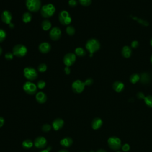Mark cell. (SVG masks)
<instances>
[{"mask_svg":"<svg viewBox=\"0 0 152 152\" xmlns=\"http://www.w3.org/2000/svg\"><path fill=\"white\" fill-rule=\"evenodd\" d=\"M150 44H151V46H152V39H151V40H150Z\"/></svg>","mask_w":152,"mask_h":152,"instance_id":"48","label":"cell"},{"mask_svg":"<svg viewBox=\"0 0 152 152\" xmlns=\"http://www.w3.org/2000/svg\"><path fill=\"white\" fill-rule=\"evenodd\" d=\"M62 35V32L61 29L58 27H54L49 32V37L53 40L57 41L59 40Z\"/></svg>","mask_w":152,"mask_h":152,"instance_id":"11","label":"cell"},{"mask_svg":"<svg viewBox=\"0 0 152 152\" xmlns=\"http://www.w3.org/2000/svg\"><path fill=\"white\" fill-rule=\"evenodd\" d=\"M75 54L79 57H81L85 56L86 55V53L83 48L81 47H78L75 49Z\"/></svg>","mask_w":152,"mask_h":152,"instance_id":"24","label":"cell"},{"mask_svg":"<svg viewBox=\"0 0 152 152\" xmlns=\"http://www.w3.org/2000/svg\"><path fill=\"white\" fill-rule=\"evenodd\" d=\"M23 90L29 95H33L37 92V86L30 81H26L23 84Z\"/></svg>","mask_w":152,"mask_h":152,"instance_id":"7","label":"cell"},{"mask_svg":"<svg viewBox=\"0 0 152 152\" xmlns=\"http://www.w3.org/2000/svg\"><path fill=\"white\" fill-rule=\"evenodd\" d=\"M144 102L147 106L150 108H152V96L149 95L146 96L144 98Z\"/></svg>","mask_w":152,"mask_h":152,"instance_id":"25","label":"cell"},{"mask_svg":"<svg viewBox=\"0 0 152 152\" xmlns=\"http://www.w3.org/2000/svg\"><path fill=\"white\" fill-rule=\"evenodd\" d=\"M140 79V77L138 74H133L131 76L130 80L133 84H135L137 82H138Z\"/></svg>","mask_w":152,"mask_h":152,"instance_id":"26","label":"cell"},{"mask_svg":"<svg viewBox=\"0 0 152 152\" xmlns=\"http://www.w3.org/2000/svg\"><path fill=\"white\" fill-rule=\"evenodd\" d=\"M36 100L39 104H43L45 103L47 100L46 94L42 91H39L36 94Z\"/></svg>","mask_w":152,"mask_h":152,"instance_id":"16","label":"cell"},{"mask_svg":"<svg viewBox=\"0 0 152 152\" xmlns=\"http://www.w3.org/2000/svg\"><path fill=\"white\" fill-rule=\"evenodd\" d=\"M51 149H52V147H50V146H49L47 148L42 150L40 151L39 152H50V150H51Z\"/></svg>","mask_w":152,"mask_h":152,"instance_id":"43","label":"cell"},{"mask_svg":"<svg viewBox=\"0 0 152 152\" xmlns=\"http://www.w3.org/2000/svg\"><path fill=\"white\" fill-rule=\"evenodd\" d=\"M137 97L139 99H144V98H145V96H144V94L143 93H141V92H139V93H137Z\"/></svg>","mask_w":152,"mask_h":152,"instance_id":"40","label":"cell"},{"mask_svg":"<svg viewBox=\"0 0 152 152\" xmlns=\"http://www.w3.org/2000/svg\"><path fill=\"white\" fill-rule=\"evenodd\" d=\"M73 143V140L71 137H66L63 138L62 140L60 141V144L64 147H70L71 146V145Z\"/></svg>","mask_w":152,"mask_h":152,"instance_id":"18","label":"cell"},{"mask_svg":"<svg viewBox=\"0 0 152 152\" xmlns=\"http://www.w3.org/2000/svg\"><path fill=\"white\" fill-rule=\"evenodd\" d=\"M76 30L75 28L72 26H68L66 28V33L69 36H73L75 34Z\"/></svg>","mask_w":152,"mask_h":152,"instance_id":"27","label":"cell"},{"mask_svg":"<svg viewBox=\"0 0 152 152\" xmlns=\"http://www.w3.org/2000/svg\"><path fill=\"white\" fill-rule=\"evenodd\" d=\"M93 83V80L91 78H89L86 80L84 84L86 86H91Z\"/></svg>","mask_w":152,"mask_h":152,"instance_id":"38","label":"cell"},{"mask_svg":"<svg viewBox=\"0 0 152 152\" xmlns=\"http://www.w3.org/2000/svg\"><path fill=\"white\" fill-rule=\"evenodd\" d=\"M96 152H107V151L104 149H99V150H97Z\"/></svg>","mask_w":152,"mask_h":152,"instance_id":"44","label":"cell"},{"mask_svg":"<svg viewBox=\"0 0 152 152\" xmlns=\"http://www.w3.org/2000/svg\"><path fill=\"white\" fill-rule=\"evenodd\" d=\"M122 151H125V152H127L130 150V146L128 144H124L122 146Z\"/></svg>","mask_w":152,"mask_h":152,"instance_id":"37","label":"cell"},{"mask_svg":"<svg viewBox=\"0 0 152 152\" xmlns=\"http://www.w3.org/2000/svg\"><path fill=\"white\" fill-rule=\"evenodd\" d=\"M132 51L131 48L128 46H125L122 49V55L125 58H130L131 55Z\"/></svg>","mask_w":152,"mask_h":152,"instance_id":"20","label":"cell"},{"mask_svg":"<svg viewBox=\"0 0 152 152\" xmlns=\"http://www.w3.org/2000/svg\"><path fill=\"white\" fill-rule=\"evenodd\" d=\"M50 49H51V46L48 42H42L39 45V50L42 54L48 53Z\"/></svg>","mask_w":152,"mask_h":152,"instance_id":"15","label":"cell"},{"mask_svg":"<svg viewBox=\"0 0 152 152\" xmlns=\"http://www.w3.org/2000/svg\"><path fill=\"white\" fill-rule=\"evenodd\" d=\"M5 124V120L3 117H0V128H1Z\"/></svg>","mask_w":152,"mask_h":152,"instance_id":"41","label":"cell"},{"mask_svg":"<svg viewBox=\"0 0 152 152\" xmlns=\"http://www.w3.org/2000/svg\"><path fill=\"white\" fill-rule=\"evenodd\" d=\"M2 54H3V48L0 46V55H1Z\"/></svg>","mask_w":152,"mask_h":152,"instance_id":"47","label":"cell"},{"mask_svg":"<svg viewBox=\"0 0 152 152\" xmlns=\"http://www.w3.org/2000/svg\"><path fill=\"white\" fill-rule=\"evenodd\" d=\"M1 18V20L3 23H4L7 24H9L10 23H12V14L10 12H9L8 10H5L2 13Z\"/></svg>","mask_w":152,"mask_h":152,"instance_id":"13","label":"cell"},{"mask_svg":"<svg viewBox=\"0 0 152 152\" xmlns=\"http://www.w3.org/2000/svg\"><path fill=\"white\" fill-rule=\"evenodd\" d=\"M76 61V55L73 53H68L67 54L63 59L64 64L66 66L70 67L73 66Z\"/></svg>","mask_w":152,"mask_h":152,"instance_id":"10","label":"cell"},{"mask_svg":"<svg viewBox=\"0 0 152 152\" xmlns=\"http://www.w3.org/2000/svg\"><path fill=\"white\" fill-rule=\"evenodd\" d=\"M32 19V15L29 12H25L22 16V20L24 23H29Z\"/></svg>","mask_w":152,"mask_h":152,"instance_id":"22","label":"cell"},{"mask_svg":"<svg viewBox=\"0 0 152 152\" xmlns=\"http://www.w3.org/2000/svg\"><path fill=\"white\" fill-rule=\"evenodd\" d=\"M56 11L55 6L52 4H48L43 6L40 9V14L44 18L52 17Z\"/></svg>","mask_w":152,"mask_h":152,"instance_id":"1","label":"cell"},{"mask_svg":"<svg viewBox=\"0 0 152 152\" xmlns=\"http://www.w3.org/2000/svg\"><path fill=\"white\" fill-rule=\"evenodd\" d=\"M100 44L99 42L96 39H89L86 44V48L90 53V54L97 52L100 49Z\"/></svg>","mask_w":152,"mask_h":152,"instance_id":"2","label":"cell"},{"mask_svg":"<svg viewBox=\"0 0 152 152\" xmlns=\"http://www.w3.org/2000/svg\"><path fill=\"white\" fill-rule=\"evenodd\" d=\"M133 19L134 20H136L138 23H141V24H143V26H147L148 25V23L146 21H144L143 20L139 19H138V18H137V17H133Z\"/></svg>","mask_w":152,"mask_h":152,"instance_id":"35","label":"cell"},{"mask_svg":"<svg viewBox=\"0 0 152 152\" xmlns=\"http://www.w3.org/2000/svg\"><path fill=\"white\" fill-rule=\"evenodd\" d=\"M151 63L152 64V55H151Z\"/></svg>","mask_w":152,"mask_h":152,"instance_id":"49","label":"cell"},{"mask_svg":"<svg viewBox=\"0 0 152 152\" xmlns=\"http://www.w3.org/2000/svg\"><path fill=\"white\" fill-rule=\"evenodd\" d=\"M13 57H14V55L13 53H7L5 55V58L7 60H12L13 59Z\"/></svg>","mask_w":152,"mask_h":152,"instance_id":"36","label":"cell"},{"mask_svg":"<svg viewBox=\"0 0 152 152\" xmlns=\"http://www.w3.org/2000/svg\"><path fill=\"white\" fill-rule=\"evenodd\" d=\"M109 147L114 150H119L121 147V140L117 137H111L108 140Z\"/></svg>","mask_w":152,"mask_h":152,"instance_id":"8","label":"cell"},{"mask_svg":"<svg viewBox=\"0 0 152 152\" xmlns=\"http://www.w3.org/2000/svg\"><path fill=\"white\" fill-rule=\"evenodd\" d=\"M34 146L37 148H44L47 145L46 139L42 136H39L34 141Z\"/></svg>","mask_w":152,"mask_h":152,"instance_id":"12","label":"cell"},{"mask_svg":"<svg viewBox=\"0 0 152 152\" xmlns=\"http://www.w3.org/2000/svg\"><path fill=\"white\" fill-rule=\"evenodd\" d=\"M78 4V2L77 1V0H69L68 1V5L70 7L74 8L76 7Z\"/></svg>","mask_w":152,"mask_h":152,"instance_id":"34","label":"cell"},{"mask_svg":"<svg viewBox=\"0 0 152 152\" xmlns=\"http://www.w3.org/2000/svg\"><path fill=\"white\" fill-rule=\"evenodd\" d=\"M58 19L60 23L64 26H69L71 23L72 19L67 11H61L58 16Z\"/></svg>","mask_w":152,"mask_h":152,"instance_id":"6","label":"cell"},{"mask_svg":"<svg viewBox=\"0 0 152 152\" xmlns=\"http://www.w3.org/2000/svg\"><path fill=\"white\" fill-rule=\"evenodd\" d=\"M140 80H141V83H144V84H146V83H148L149 80H150V77H149V76L146 74V73H143L141 75V77L140 78Z\"/></svg>","mask_w":152,"mask_h":152,"instance_id":"28","label":"cell"},{"mask_svg":"<svg viewBox=\"0 0 152 152\" xmlns=\"http://www.w3.org/2000/svg\"><path fill=\"white\" fill-rule=\"evenodd\" d=\"M37 70L40 73H44L47 70V66L45 64H43V63L40 64L39 65V66L37 67Z\"/></svg>","mask_w":152,"mask_h":152,"instance_id":"31","label":"cell"},{"mask_svg":"<svg viewBox=\"0 0 152 152\" xmlns=\"http://www.w3.org/2000/svg\"><path fill=\"white\" fill-rule=\"evenodd\" d=\"M64 125V121L61 118H56L54 120L52 124L53 128L55 131H58L61 130Z\"/></svg>","mask_w":152,"mask_h":152,"instance_id":"14","label":"cell"},{"mask_svg":"<svg viewBox=\"0 0 152 152\" xmlns=\"http://www.w3.org/2000/svg\"><path fill=\"white\" fill-rule=\"evenodd\" d=\"M81 152H86V151H81Z\"/></svg>","mask_w":152,"mask_h":152,"instance_id":"50","label":"cell"},{"mask_svg":"<svg viewBox=\"0 0 152 152\" xmlns=\"http://www.w3.org/2000/svg\"><path fill=\"white\" fill-rule=\"evenodd\" d=\"M34 145V143L30 139H26L22 143V147L24 149H30Z\"/></svg>","mask_w":152,"mask_h":152,"instance_id":"21","label":"cell"},{"mask_svg":"<svg viewBox=\"0 0 152 152\" xmlns=\"http://www.w3.org/2000/svg\"><path fill=\"white\" fill-rule=\"evenodd\" d=\"M117 152H120V151H117Z\"/></svg>","mask_w":152,"mask_h":152,"instance_id":"51","label":"cell"},{"mask_svg":"<svg viewBox=\"0 0 152 152\" xmlns=\"http://www.w3.org/2000/svg\"><path fill=\"white\" fill-rule=\"evenodd\" d=\"M113 89L115 91L118 93H120L124 90V84L121 81H115L113 84Z\"/></svg>","mask_w":152,"mask_h":152,"instance_id":"19","label":"cell"},{"mask_svg":"<svg viewBox=\"0 0 152 152\" xmlns=\"http://www.w3.org/2000/svg\"><path fill=\"white\" fill-rule=\"evenodd\" d=\"M138 42L137 40H134L133 42H132L131 43V46L133 48H137L138 46Z\"/></svg>","mask_w":152,"mask_h":152,"instance_id":"39","label":"cell"},{"mask_svg":"<svg viewBox=\"0 0 152 152\" xmlns=\"http://www.w3.org/2000/svg\"><path fill=\"white\" fill-rule=\"evenodd\" d=\"M52 128V127L50 125H49V124H45L43 125L42 127V130L43 131V132H45V133H48L49 132V131H50V130H51Z\"/></svg>","mask_w":152,"mask_h":152,"instance_id":"32","label":"cell"},{"mask_svg":"<svg viewBox=\"0 0 152 152\" xmlns=\"http://www.w3.org/2000/svg\"><path fill=\"white\" fill-rule=\"evenodd\" d=\"M85 84L84 82L80 80H77L74 81L71 86L73 91L76 93H82L85 88Z\"/></svg>","mask_w":152,"mask_h":152,"instance_id":"9","label":"cell"},{"mask_svg":"<svg viewBox=\"0 0 152 152\" xmlns=\"http://www.w3.org/2000/svg\"><path fill=\"white\" fill-rule=\"evenodd\" d=\"M92 0H79V3L84 7H88L91 4Z\"/></svg>","mask_w":152,"mask_h":152,"instance_id":"29","label":"cell"},{"mask_svg":"<svg viewBox=\"0 0 152 152\" xmlns=\"http://www.w3.org/2000/svg\"><path fill=\"white\" fill-rule=\"evenodd\" d=\"M23 74L25 78L30 81L36 80L38 77L37 71L34 68L30 67H26L23 70Z\"/></svg>","mask_w":152,"mask_h":152,"instance_id":"5","label":"cell"},{"mask_svg":"<svg viewBox=\"0 0 152 152\" xmlns=\"http://www.w3.org/2000/svg\"><path fill=\"white\" fill-rule=\"evenodd\" d=\"M27 53V48L24 45L17 44L13 48V54L14 56L22 58L24 57Z\"/></svg>","mask_w":152,"mask_h":152,"instance_id":"4","label":"cell"},{"mask_svg":"<svg viewBox=\"0 0 152 152\" xmlns=\"http://www.w3.org/2000/svg\"><path fill=\"white\" fill-rule=\"evenodd\" d=\"M58 152H69V151L66 149H61V150H59Z\"/></svg>","mask_w":152,"mask_h":152,"instance_id":"46","label":"cell"},{"mask_svg":"<svg viewBox=\"0 0 152 152\" xmlns=\"http://www.w3.org/2000/svg\"><path fill=\"white\" fill-rule=\"evenodd\" d=\"M41 26H42V28L43 30L48 31L50 28H51L52 24H51V23L50 22V21H49L48 20H45L42 22V23L41 24Z\"/></svg>","mask_w":152,"mask_h":152,"instance_id":"23","label":"cell"},{"mask_svg":"<svg viewBox=\"0 0 152 152\" xmlns=\"http://www.w3.org/2000/svg\"><path fill=\"white\" fill-rule=\"evenodd\" d=\"M9 25L10 26V28H11V29H13L14 27V24L13 23H10Z\"/></svg>","mask_w":152,"mask_h":152,"instance_id":"45","label":"cell"},{"mask_svg":"<svg viewBox=\"0 0 152 152\" xmlns=\"http://www.w3.org/2000/svg\"><path fill=\"white\" fill-rule=\"evenodd\" d=\"M26 5L29 12L35 13L40 10L41 1L40 0H26Z\"/></svg>","mask_w":152,"mask_h":152,"instance_id":"3","label":"cell"},{"mask_svg":"<svg viewBox=\"0 0 152 152\" xmlns=\"http://www.w3.org/2000/svg\"><path fill=\"white\" fill-rule=\"evenodd\" d=\"M64 72L67 75H69L71 73V70L70 68V67H67L66 66L64 68Z\"/></svg>","mask_w":152,"mask_h":152,"instance_id":"42","label":"cell"},{"mask_svg":"<svg viewBox=\"0 0 152 152\" xmlns=\"http://www.w3.org/2000/svg\"><path fill=\"white\" fill-rule=\"evenodd\" d=\"M103 125V121L100 118H95L91 122V127L93 130H99Z\"/></svg>","mask_w":152,"mask_h":152,"instance_id":"17","label":"cell"},{"mask_svg":"<svg viewBox=\"0 0 152 152\" xmlns=\"http://www.w3.org/2000/svg\"><path fill=\"white\" fill-rule=\"evenodd\" d=\"M37 87H38L40 89H43L46 86V83L43 80H40L37 83Z\"/></svg>","mask_w":152,"mask_h":152,"instance_id":"33","label":"cell"},{"mask_svg":"<svg viewBox=\"0 0 152 152\" xmlns=\"http://www.w3.org/2000/svg\"><path fill=\"white\" fill-rule=\"evenodd\" d=\"M7 33L3 29H0V43L3 42L6 38Z\"/></svg>","mask_w":152,"mask_h":152,"instance_id":"30","label":"cell"}]
</instances>
